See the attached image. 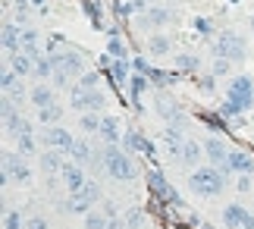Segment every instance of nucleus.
<instances>
[{
    "mask_svg": "<svg viewBox=\"0 0 254 229\" xmlns=\"http://www.w3.org/2000/svg\"><path fill=\"white\" fill-rule=\"evenodd\" d=\"M251 32H254V16H251Z\"/></svg>",
    "mask_w": 254,
    "mask_h": 229,
    "instance_id": "3c124183",
    "label": "nucleus"
},
{
    "mask_svg": "<svg viewBox=\"0 0 254 229\" xmlns=\"http://www.w3.org/2000/svg\"><path fill=\"white\" fill-rule=\"evenodd\" d=\"M69 107H75L79 113H97L107 107V97L101 88H85V85H72L69 91Z\"/></svg>",
    "mask_w": 254,
    "mask_h": 229,
    "instance_id": "20e7f679",
    "label": "nucleus"
},
{
    "mask_svg": "<svg viewBox=\"0 0 254 229\" xmlns=\"http://www.w3.org/2000/svg\"><path fill=\"white\" fill-rule=\"evenodd\" d=\"M189 188L201 198H217L226 188V173H220L217 166H194L189 176Z\"/></svg>",
    "mask_w": 254,
    "mask_h": 229,
    "instance_id": "f257e3e1",
    "label": "nucleus"
},
{
    "mask_svg": "<svg viewBox=\"0 0 254 229\" xmlns=\"http://www.w3.org/2000/svg\"><path fill=\"white\" fill-rule=\"evenodd\" d=\"M229 170L239 173V176H251L254 173V157L245 151V148H236V151L229 154Z\"/></svg>",
    "mask_w": 254,
    "mask_h": 229,
    "instance_id": "dca6fc26",
    "label": "nucleus"
},
{
    "mask_svg": "<svg viewBox=\"0 0 254 229\" xmlns=\"http://www.w3.org/2000/svg\"><path fill=\"white\" fill-rule=\"evenodd\" d=\"M132 60H113L110 57V78L116 88H126V82H132Z\"/></svg>",
    "mask_w": 254,
    "mask_h": 229,
    "instance_id": "a211bd4d",
    "label": "nucleus"
},
{
    "mask_svg": "<svg viewBox=\"0 0 254 229\" xmlns=\"http://www.w3.org/2000/svg\"><path fill=\"white\" fill-rule=\"evenodd\" d=\"M104 170L110 173V179H120V182H135V176H138L132 157L126 154L120 145H107L104 148Z\"/></svg>",
    "mask_w": 254,
    "mask_h": 229,
    "instance_id": "f03ea898",
    "label": "nucleus"
},
{
    "mask_svg": "<svg viewBox=\"0 0 254 229\" xmlns=\"http://www.w3.org/2000/svg\"><path fill=\"white\" fill-rule=\"evenodd\" d=\"M126 226H129V229H144V214L138 211V207L126 214Z\"/></svg>",
    "mask_w": 254,
    "mask_h": 229,
    "instance_id": "c9c22d12",
    "label": "nucleus"
},
{
    "mask_svg": "<svg viewBox=\"0 0 254 229\" xmlns=\"http://www.w3.org/2000/svg\"><path fill=\"white\" fill-rule=\"evenodd\" d=\"M132 69H135V73H141V76H148L154 66H151V63H148L144 57H135V60H132Z\"/></svg>",
    "mask_w": 254,
    "mask_h": 229,
    "instance_id": "ea45409f",
    "label": "nucleus"
},
{
    "mask_svg": "<svg viewBox=\"0 0 254 229\" xmlns=\"http://www.w3.org/2000/svg\"><path fill=\"white\" fill-rule=\"evenodd\" d=\"M9 66H13V73L19 78H25V76H35V57L22 51V54H16V57H9Z\"/></svg>",
    "mask_w": 254,
    "mask_h": 229,
    "instance_id": "5701e85b",
    "label": "nucleus"
},
{
    "mask_svg": "<svg viewBox=\"0 0 254 229\" xmlns=\"http://www.w3.org/2000/svg\"><path fill=\"white\" fill-rule=\"evenodd\" d=\"M201 157H204V145H201V142H194V138H185L182 154H179V163L191 170V166H198V163H201Z\"/></svg>",
    "mask_w": 254,
    "mask_h": 229,
    "instance_id": "aec40b11",
    "label": "nucleus"
},
{
    "mask_svg": "<svg viewBox=\"0 0 254 229\" xmlns=\"http://www.w3.org/2000/svg\"><path fill=\"white\" fill-rule=\"evenodd\" d=\"M248 217L251 214L245 211V204H226V207H223V226H226V229H242Z\"/></svg>",
    "mask_w": 254,
    "mask_h": 229,
    "instance_id": "6ab92c4d",
    "label": "nucleus"
},
{
    "mask_svg": "<svg viewBox=\"0 0 254 229\" xmlns=\"http://www.w3.org/2000/svg\"><path fill=\"white\" fill-rule=\"evenodd\" d=\"M107 57H113V60H129V51H126V44H123V38H110L107 41Z\"/></svg>",
    "mask_w": 254,
    "mask_h": 229,
    "instance_id": "2f4dec72",
    "label": "nucleus"
},
{
    "mask_svg": "<svg viewBox=\"0 0 254 229\" xmlns=\"http://www.w3.org/2000/svg\"><path fill=\"white\" fill-rule=\"evenodd\" d=\"M3 51H6V60L22 54V28H16L13 22H3Z\"/></svg>",
    "mask_w": 254,
    "mask_h": 229,
    "instance_id": "2eb2a0df",
    "label": "nucleus"
},
{
    "mask_svg": "<svg viewBox=\"0 0 254 229\" xmlns=\"http://www.w3.org/2000/svg\"><path fill=\"white\" fill-rule=\"evenodd\" d=\"M148 82H151V78H148V76H141V73H135V76H132V82H129V101H132V107H141L138 101H141V91L148 88Z\"/></svg>",
    "mask_w": 254,
    "mask_h": 229,
    "instance_id": "bb28decb",
    "label": "nucleus"
},
{
    "mask_svg": "<svg viewBox=\"0 0 254 229\" xmlns=\"http://www.w3.org/2000/svg\"><path fill=\"white\" fill-rule=\"evenodd\" d=\"M16 151L22 154V157H38V142H35V135L28 132V135H19L16 138Z\"/></svg>",
    "mask_w": 254,
    "mask_h": 229,
    "instance_id": "c85d7f7f",
    "label": "nucleus"
},
{
    "mask_svg": "<svg viewBox=\"0 0 254 229\" xmlns=\"http://www.w3.org/2000/svg\"><path fill=\"white\" fill-rule=\"evenodd\" d=\"M41 3H44V0H35V6H41Z\"/></svg>",
    "mask_w": 254,
    "mask_h": 229,
    "instance_id": "8fccbe9b",
    "label": "nucleus"
},
{
    "mask_svg": "<svg viewBox=\"0 0 254 229\" xmlns=\"http://www.w3.org/2000/svg\"><path fill=\"white\" fill-rule=\"evenodd\" d=\"M41 145H44V148H54V151L69 154L72 145H75V138H72L69 129H63V126H47L44 132H41Z\"/></svg>",
    "mask_w": 254,
    "mask_h": 229,
    "instance_id": "1a4fd4ad",
    "label": "nucleus"
},
{
    "mask_svg": "<svg viewBox=\"0 0 254 229\" xmlns=\"http://www.w3.org/2000/svg\"><path fill=\"white\" fill-rule=\"evenodd\" d=\"M104 138V145H120L123 142V132H120V123H116L113 116H104L101 119V132H97Z\"/></svg>",
    "mask_w": 254,
    "mask_h": 229,
    "instance_id": "393cba45",
    "label": "nucleus"
},
{
    "mask_svg": "<svg viewBox=\"0 0 254 229\" xmlns=\"http://www.w3.org/2000/svg\"><path fill=\"white\" fill-rule=\"evenodd\" d=\"M154 110H157L160 119H167V126H182V110L176 107L173 97H167L163 91H157V97H154Z\"/></svg>",
    "mask_w": 254,
    "mask_h": 229,
    "instance_id": "f8f14e48",
    "label": "nucleus"
},
{
    "mask_svg": "<svg viewBox=\"0 0 254 229\" xmlns=\"http://www.w3.org/2000/svg\"><path fill=\"white\" fill-rule=\"evenodd\" d=\"M28 179H32V170H28L25 163H19L16 166V182H28Z\"/></svg>",
    "mask_w": 254,
    "mask_h": 229,
    "instance_id": "79ce46f5",
    "label": "nucleus"
},
{
    "mask_svg": "<svg viewBox=\"0 0 254 229\" xmlns=\"http://www.w3.org/2000/svg\"><path fill=\"white\" fill-rule=\"evenodd\" d=\"M25 229H47V220L44 217H32V220L25 223Z\"/></svg>",
    "mask_w": 254,
    "mask_h": 229,
    "instance_id": "c03bdc74",
    "label": "nucleus"
},
{
    "mask_svg": "<svg viewBox=\"0 0 254 229\" xmlns=\"http://www.w3.org/2000/svg\"><path fill=\"white\" fill-rule=\"evenodd\" d=\"M60 179H63V185H66V192H79V188L88 182V176L82 173V166L75 163V160H66V166H63V173H60Z\"/></svg>",
    "mask_w": 254,
    "mask_h": 229,
    "instance_id": "ddd939ff",
    "label": "nucleus"
},
{
    "mask_svg": "<svg viewBox=\"0 0 254 229\" xmlns=\"http://www.w3.org/2000/svg\"><path fill=\"white\" fill-rule=\"evenodd\" d=\"M148 185H151V192L157 195L160 201H170L173 207H182V198L173 192V185L163 179V173L157 170V166H154V170H148Z\"/></svg>",
    "mask_w": 254,
    "mask_h": 229,
    "instance_id": "9d476101",
    "label": "nucleus"
},
{
    "mask_svg": "<svg viewBox=\"0 0 254 229\" xmlns=\"http://www.w3.org/2000/svg\"><path fill=\"white\" fill-rule=\"evenodd\" d=\"M226 101L236 107L239 113L251 110V107H254V78H251V76H236V78L229 82Z\"/></svg>",
    "mask_w": 254,
    "mask_h": 229,
    "instance_id": "39448f33",
    "label": "nucleus"
},
{
    "mask_svg": "<svg viewBox=\"0 0 254 229\" xmlns=\"http://www.w3.org/2000/svg\"><path fill=\"white\" fill-rule=\"evenodd\" d=\"M236 188H239V192H248V188H251V179H248V176L236 179Z\"/></svg>",
    "mask_w": 254,
    "mask_h": 229,
    "instance_id": "de8ad7c7",
    "label": "nucleus"
},
{
    "mask_svg": "<svg viewBox=\"0 0 254 229\" xmlns=\"http://www.w3.org/2000/svg\"><path fill=\"white\" fill-rule=\"evenodd\" d=\"M148 51H151V54H170V51H173V41H170L167 35H151Z\"/></svg>",
    "mask_w": 254,
    "mask_h": 229,
    "instance_id": "7c9ffc66",
    "label": "nucleus"
},
{
    "mask_svg": "<svg viewBox=\"0 0 254 229\" xmlns=\"http://www.w3.org/2000/svg\"><path fill=\"white\" fill-rule=\"evenodd\" d=\"M198 229H213V226H207V223H201V226H198Z\"/></svg>",
    "mask_w": 254,
    "mask_h": 229,
    "instance_id": "09e8293b",
    "label": "nucleus"
},
{
    "mask_svg": "<svg viewBox=\"0 0 254 229\" xmlns=\"http://www.w3.org/2000/svg\"><path fill=\"white\" fill-rule=\"evenodd\" d=\"M229 66H232V60H226V57H213V76H226Z\"/></svg>",
    "mask_w": 254,
    "mask_h": 229,
    "instance_id": "4c0bfd02",
    "label": "nucleus"
},
{
    "mask_svg": "<svg viewBox=\"0 0 254 229\" xmlns=\"http://www.w3.org/2000/svg\"><path fill=\"white\" fill-rule=\"evenodd\" d=\"M242 229H245V226H242Z\"/></svg>",
    "mask_w": 254,
    "mask_h": 229,
    "instance_id": "603ef678",
    "label": "nucleus"
},
{
    "mask_svg": "<svg viewBox=\"0 0 254 229\" xmlns=\"http://www.w3.org/2000/svg\"><path fill=\"white\" fill-rule=\"evenodd\" d=\"M69 157L79 166H88V163H104V154H94L91 151V145L88 142H79V138H75V145H72V151H69Z\"/></svg>",
    "mask_w": 254,
    "mask_h": 229,
    "instance_id": "f3484780",
    "label": "nucleus"
},
{
    "mask_svg": "<svg viewBox=\"0 0 254 229\" xmlns=\"http://www.w3.org/2000/svg\"><path fill=\"white\" fill-rule=\"evenodd\" d=\"M38 160H41V170L47 176H60L63 166H66V154L63 151H54V148H47L44 154H38Z\"/></svg>",
    "mask_w": 254,
    "mask_h": 229,
    "instance_id": "4468645a",
    "label": "nucleus"
},
{
    "mask_svg": "<svg viewBox=\"0 0 254 229\" xmlns=\"http://www.w3.org/2000/svg\"><path fill=\"white\" fill-rule=\"evenodd\" d=\"M229 148H226V142H223L220 135H210L207 142H204V157L210 160V166H217L220 173H232L229 170Z\"/></svg>",
    "mask_w": 254,
    "mask_h": 229,
    "instance_id": "6e6552de",
    "label": "nucleus"
},
{
    "mask_svg": "<svg viewBox=\"0 0 254 229\" xmlns=\"http://www.w3.org/2000/svg\"><path fill=\"white\" fill-rule=\"evenodd\" d=\"M176 66L185 69V73H194L198 69V57L194 54H176Z\"/></svg>",
    "mask_w": 254,
    "mask_h": 229,
    "instance_id": "f704fd0d",
    "label": "nucleus"
},
{
    "mask_svg": "<svg viewBox=\"0 0 254 229\" xmlns=\"http://www.w3.org/2000/svg\"><path fill=\"white\" fill-rule=\"evenodd\" d=\"M144 22H148L151 28L167 25V22H170V9H167V6H151V9H148V16H144Z\"/></svg>",
    "mask_w": 254,
    "mask_h": 229,
    "instance_id": "c756f323",
    "label": "nucleus"
},
{
    "mask_svg": "<svg viewBox=\"0 0 254 229\" xmlns=\"http://www.w3.org/2000/svg\"><path fill=\"white\" fill-rule=\"evenodd\" d=\"M97 201H101V185H97L94 179H88L79 192H72V195L60 204V211H66V214H91V207H94Z\"/></svg>",
    "mask_w": 254,
    "mask_h": 229,
    "instance_id": "7ed1b4c3",
    "label": "nucleus"
},
{
    "mask_svg": "<svg viewBox=\"0 0 254 229\" xmlns=\"http://www.w3.org/2000/svg\"><path fill=\"white\" fill-rule=\"evenodd\" d=\"M6 97H9V101H16V104H22V97H25V88H22V82H16L13 88H6V91H3Z\"/></svg>",
    "mask_w": 254,
    "mask_h": 229,
    "instance_id": "58836bf2",
    "label": "nucleus"
},
{
    "mask_svg": "<svg viewBox=\"0 0 254 229\" xmlns=\"http://www.w3.org/2000/svg\"><path fill=\"white\" fill-rule=\"evenodd\" d=\"M57 97H54V85H44V82H38L35 88H28V104L35 107V110H41V107L47 104H54Z\"/></svg>",
    "mask_w": 254,
    "mask_h": 229,
    "instance_id": "4be33fe9",
    "label": "nucleus"
},
{
    "mask_svg": "<svg viewBox=\"0 0 254 229\" xmlns=\"http://www.w3.org/2000/svg\"><path fill=\"white\" fill-rule=\"evenodd\" d=\"M148 138H144L141 132H138V129H126V132H123V142H120V148H123V151L126 154H138V151H148Z\"/></svg>",
    "mask_w": 254,
    "mask_h": 229,
    "instance_id": "412c9836",
    "label": "nucleus"
},
{
    "mask_svg": "<svg viewBox=\"0 0 254 229\" xmlns=\"http://www.w3.org/2000/svg\"><path fill=\"white\" fill-rule=\"evenodd\" d=\"M3 129H6V135L19 138V135H28V132H32V123L22 119L19 113H9V116H3Z\"/></svg>",
    "mask_w": 254,
    "mask_h": 229,
    "instance_id": "a878e982",
    "label": "nucleus"
},
{
    "mask_svg": "<svg viewBox=\"0 0 254 229\" xmlns=\"http://www.w3.org/2000/svg\"><path fill=\"white\" fill-rule=\"evenodd\" d=\"M3 229H25V223H22V217H19L16 211H6V217H3Z\"/></svg>",
    "mask_w": 254,
    "mask_h": 229,
    "instance_id": "e433bc0d",
    "label": "nucleus"
},
{
    "mask_svg": "<svg viewBox=\"0 0 254 229\" xmlns=\"http://www.w3.org/2000/svg\"><path fill=\"white\" fill-rule=\"evenodd\" d=\"M194 28H198L201 35H210L213 32V25H210V19H194Z\"/></svg>",
    "mask_w": 254,
    "mask_h": 229,
    "instance_id": "37998d69",
    "label": "nucleus"
},
{
    "mask_svg": "<svg viewBox=\"0 0 254 229\" xmlns=\"http://www.w3.org/2000/svg\"><path fill=\"white\" fill-rule=\"evenodd\" d=\"M3 185H9V182H16V166L22 163V154L19 151H9V148H3Z\"/></svg>",
    "mask_w": 254,
    "mask_h": 229,
    "instance_id": "b1692460",
    "label": "nucleus"
},
{
    "mask_svg": "<svg viewBox=\"0 0 254 229\" xmlns=\"http://www.w3.org/2000/svg\"><path fill=\"white\" fill-rule=\"evenodd\" d=\"M101 119L104 116H97V113H82L79 129H82V132H88V135H91V132H101Z\"/></svg>",
    "mask_w": 254,
    "mask_h": 229,
    "instance_id": "473e14b6",
    "label": "nucleus"
},
{
    "mask_svg": "<svg viewBox=\"0 0 254 229\" xmlns=\"http://www.w3.org/2000/svg\"><path fill=\"white\" fill-rule=\"evenodd\" d=\"M51 57V63H54V69H63L69 78H75V76H85L88 69H85V60H82V54H75L72 47H63V51H57V54H47Z\"/></svg>",
    "mask_w": 254,
    "mask_h": 229,
    "instance_id": "0eeeda50",
    "label": "nucleus"
},
{
    "mask_svg": "<svg viewBox=\"0 0 254 229\" xmlns=\"http://www.w3.org/2000/svg\"><path fill=\"white\" fill-rule=\"evenodd\" d=\"M79 85H85V88H97V85H101V78H97V73H85V76H79Z\"/></svg>",
    "mask_w": 254,
    "mask_h": 229,
    "instance_id": "a19ab883",
    "label": "nucleus"
},
{
    "mask_svg": "<svg viewBox=\"0 0 254 229\" xmlns=\"http://www.w3.org/2000/svg\"><path fill=\"white\" fill-rule=\"evenodd\" d=\"M107 223H110V217H107V214H97V211L85 214V229H107Z\"/></svg>",
    "mask_w": 254,
    "mask_h": 229,
    "instance_id": "72a5a7b5",
    "label": "nucleus"
},
{
    "mask_svg": "<svg viewBox=\"0 0 254 229\" xmlns=\"http://www.w3.org/2000/svg\"><path fill=\"white\" fill-rule=\"evenodd\" d=\"M60 116H63V104H57V101L38 110V119H41V126H57V123H60Z\"/></svg>",
    "mask_w": 254,
    "mask_h": 229,
    "instance_id": "cd10ccee",
    "label": "nucleus"
},
{
    "mask_svg": "<svg viewBox=\"0 0 254 229\" xmlns=\"http://www.w3.org/2000/svg\"><path fill=\"white\" fill-rule=\"evenodd\" d=\"M213 57H226L232 63H242V60H245V38L239 32H232V28L220 32L217 41H213Z\"/></svg>",
    "mask_w": 254,
    "mask_h": 229,
    "instance_id": "423d86ee",
    "label": "nucleus"
},
{
    "mask_svg": "<svg viewBox=\"0 0 254 229\" xmlns=\"http://www.w3.org/2000/svg\"><path fill=\"white\" fill-rule=\"evenodd\" d=\"M101 204H104V211H101V214H107V217L113 220V217H116V201H101Z\"/></svg>",
    "mask_w": 254,
    "mask_h": 229,
    "instance_id": "49530a36",
    "label": "nucleus"
},
{
    "mask_svg": "<svg viewBox=\"0 0 254 229\" xmlns=\"http://www.w3.org/2000/svg\"><path fill=\"white\" fill-rule=\"evenodd\" d=\"M107 229H129L126 226V217H113V220L107 223Z\"/></svg>",
    "mask_w": 254,
    "mask_h": 229,
    "instance_id": "a18cd8bd",
    "label": "nucleus"
},
{
    "mask_svg": "<svg viewBox=\"0 0 254 229\" xmlns=\"http://www.w3.org/2000/svg\"><path fill=\"white\" fill-rule=\"evenodd\" d=\"M160 145H163V157H170V160H179L182 154V145H185V135L179 126H167L160 135Z\"/></svg>",
    "mask_w": 254,
    "mask_h": 229,
    "instance_id": "9b49d317",
    "label": "nucleus"
}]
</instances>
